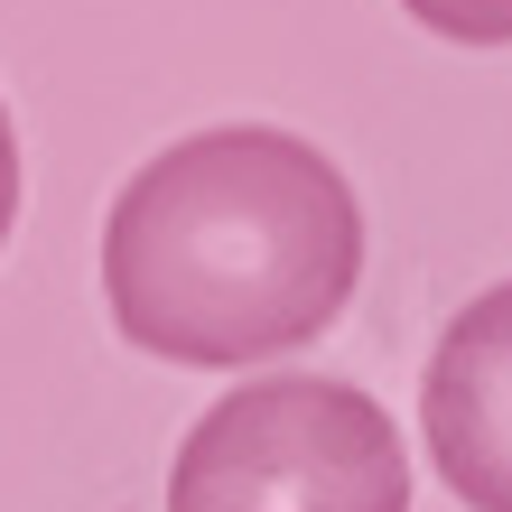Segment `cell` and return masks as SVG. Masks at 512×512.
Wrapping results in <instances>:
<instances>
[{
    "label": "cell",
    "instance_id": "3",
    "mask_svg": "<svg viewBox=\"0 0 512 512\" xmlns=\"http://www.w3.org/2000/svg\"><path fill=\"white\" fill-rule=\"evenodd\" d=\"M419 429L466 512H512V280L447 317L419 382Z\"/></svg>",
    "mask_w": 512,
    "mask_h": 512
},
{
    "label": "cell",
    "instance_id": "4",
    "mask_svg": "<svg viewBox=\"0 0 512 512\" xmlns=\"http://www.w3.org/2000/svg\"><path fill=\"white\" fill-rule=\"evenodd\" d=\"M401 10L457 47H512V0H401Z\"/></svg>",
    "mask_w": 512,
    "mask_h": 512
},
{
    "label": "cell",
    "instance_id": "2",
    "mask_svg": "<svg viewBox=\"0 0 512 512\" xmlns=\"http://www.w3.org/2000/svg\"><path fill=\"white\" fill-rule=\"evenodd\" d=\"M168 512H410V457L373 391L270 373L187 429Z\"/></svg>",
    "mask_w": 512,
    "mask_h": 512
},
{
    "label": "cell",
    "instance_id": "1",
    "mask_svg": "<svg viewBox=\"0 0 512 512\" xmlns=\"http://www.w3.org/2000/svg\"><path fill=\"white\" fill-rule=\"evenodd\" d=\"M364 280V205L317 140L224 122L168 140L103 215L112 326L159 364H261L326 336Z\"/></svg>",
    "mask_w": 512,
    "mask_h": 512
},
{
    "label": "cell",
    "instance_id": "5",
    "mask_svg": "<svg viewBox=\"0 0 512 512\" xmlns=\"http://www.w3.org/2000/svg\"><path fill=\"white\" fill-rule=\"evenodd\" d=\"M19 224V131H10V103H0V243Z\"/></svg>",
    "mask_w": 512,
    "mask_h": 512
}]
</instances>
